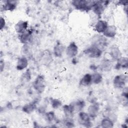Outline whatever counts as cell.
Listing matches in <instances>:
<instances>
[{"label": "cell", "instance_id": "cell-10", "mask_svg": "<svg viewBox=\"0 0 128 128\" xmlns=\"http://www.w3.org/2000/svg\"><path fill=\"white\" fill-rule=\"evenodd\" d=\"M100 106L98 104L94 103L90 105L88 108V114L90 118H96L98 114Z\"/></svg>", "mask_w": 128, "mask_h": 128}, {"label": "cell", "instance_id": "cell-16", "mask_svg": "<svg viewBox=\"0 0 128 128\" xmlns=\"http://www.w3.org/2000/svg\"><path fill=\"white\" fill-rule=\"evenodd\" d=\"M28 62L27 58L26 56H22L20 58L17 62L16 68L18 70H22L26 68L28 66Z\"/></svg>", "mask_w": 128, "mask_h": 128}, {"label": "cell", "instance_id": "cell-4", "mask_svg": "<svg viewBox=\"0 0 128 128\" xmlns=\"http://www.w3.org/2000/svg\"><path fill=\"white\" fill-rule=\"evenodd\" d=\"M84 52L90 58H100L102 56V50L98 47L92 45L90 46L85 49Z\"/></svg>", "mask_w": 128, "mask_h": 128}, {"label": "cell", "instance_id": "cell-1", "mask_svg": "<svg viewBox=\"0 0 128 128\" xmlns=\"http://www.w3.org/2000/svg\"><path fill=\"white\" fill-rule=\"evenodd\" d=\"M94 0H74L72 2V4L76 10L80 11L88 12L92 10Z\"/></svg>", "mask_w": 128, "mask_h": 128}, {"label": "cell", "instance_id": "cell-15", "mask_svg": "<svg viewBox=\"0 0 128 128\" xmlns=\"http://www.w3.org/2000/svg\"><path fill=\"white\" fill-rule=\"evenodd\" d=\"M106 44V40L104 36H99L94 37V42L92 45L96 46L102 49V47L104 46Z\"/></svg>", "mask_w": 128, "mask_h": 128}, {"label": "cell", "instance_id": "cell-14", "mask_svg": "<svg viewBox=\"0 0 128 128\" xmlns=\"http://www.w3.org/2000/svg\"><path fill=\"white\" fill-rule=\"evenodd\" d=\"M116 64L115 66L116 70H120L127 68L128 67V59L126 57L120 56L117 60Z\"/></svg>", "mask_w": 128, "mask_h": 128}, {"label": "cell", "instance_id": "cell-19", "mask_svg": "<svg viewBox=\"0 0 128 128\" xmlns=\"http://www.w3.org/2000/svg\"><path fill=\"white\" fill-rule=\"evenodd\" d=\"M36 100H34L31 102L25 104L22 108L23 112L26 114H30L33 112L36 108Z\"/></svg>", "mask_w": 128, "mask_h": 128}, {"label": "cell", "instance_id": "cell-11", "mask_svg": "<svg viewBox=\"0 0 128 128\" xmlns=\"http://www.w3.org/2000/svg\"><path fill=\"white\" fill-rule=\"evenodd\" d=\"M117 33V28L114 25H108L105 31L103 32L104 37L112 38L116 36Z\"/></svg>", "mask_w": 128, "mask_h": 128}, {"label": "cell", "instance_id": "cell-22", "mask_svg": "<svg viewBox=\"0 0 128 128\" xmlns=\"http://www.w3.org/2000/svg\"><path fill=\"white\" fill-rule=\"evenodd\" d=\"M100 124L102 127L104 128H111L114 126L113 121L108 118H106L102 119Z\"/></svg>", "mask_w": 128, "mask_h": 128}, {"label": "cell", "instance_id": "cell-9", "mask_svg": "<svg viewBox=\"0 0 128 128\" xmlns=\"http://www.w3.org/2000/svg\"><path fill=\"white\" fill-rule=\"evenodd\" d=\"M28 22L24 20H20L15 25L14 28L16 32L19 34H21L28 30Z\"/></svg>", "mask_w": 128, "mask_h": 128}, {"label": "cell", "instance_id": "cell-20", "mask_svg": "<svg viewBox=\"0 0 128 128\" xmlns=\"http://www.w3.org/2000/svg\"><path fill=\"white\" fill-rule=\"evenodd\" d=\"M92 84V74H85L81 78L80 82V84L84 86H88Z\"/></svg>", "mask_w": 128, "mask_h": 128}, {"label": "cell", "instance_id": "cell-30", "mask_svg": "<svg viewBox=\"0 0 128 128\" xmlns=\"http://www.w3.org/2000/svg\"><path fill=\"white\" fill-rule=\"evenodd\" d=\"M6 20H4V18L2 17V16H0V30H2L4 27H5V26H6Z\"/></svg>", "mask_w": 128, "mask_h": 128}, {"label": "cell", "instance_id": "cell-3", "mask_svg": "<svg viewBox=\"0 0 128 128\" xmlns=\"http://www.w3.org/2000/svg\"><path fill=\"white\" fill-rule=\"evenodd\" d=\"M33 88L38 93H42L46 88V80L44 76L42 74H39L35 78L33 82Z\"/></svg>", "mask_w": 128, "mask_h": 128}, {"label": "cell", "instance_id": "cell-28", "mask_svg": "<svg viewBox=\"0 0 128 128\" xmlns=\"http://www.w3.org/2000/svg\"><path fill=\"white\" fill-rule=\"evenodd\" d=\"M102 68L104 70H108L110 68L111 64L109 60H105L102 63Z\"/></svg>", "mask_w": 128, "mask_h": 128}, {"label": "cell", "instance_id": "cell-23", "mask_svg": "<svg viewBox=\"0 0 128 128\" xmlns=\"http://www.w3.org/2000/svg\"><path fill=\"white\" fill-rule=\"evenodd\" d=\"M92 83L94 84H98L102 82V76L100 73L95 72L92 74Z\"/></svg>", "mask_w": 128, "mask_h": 128}, {"label": "cell", "instance_id": "cell-18", "mask_svg": "<svg viewBox=\"0 0 128 128\" xmlns=\"http://www.w3.org/2000/svg\"><path fill=\"white\" fill-rule=\"evenodd\" d=\"M109 54L112 58L114 60H117L118 58H120L122 55L120 50L117 46H114L110 48Z\"/></svg>", "mask_w": 128, "mask_h": 128}, {"label": "cell", "instance_id": "cell-27", "mask_svg": "<svg viewBox=\"0 0 128 128\" xmlns=\"http://www.w3.org/2000/svg\"><path fill=\"white\" fill-rule=\"evenodd\" d=\"M31 78V73L29 70H27L26 72L22 76V80L24 82H28Z\"/></svg>", "mask_w": 128, "mask_h": 128}, {"label": "cell", "instance_id": "cell-17", "mask_svg": "<svg viewBox=\"0 0 128 128\" xmlns=\"http://www.w3.org/2000/svg\"><path fill=\"white\" fill-rule=\"evenodd\" d=\"M63 110L64 113V114L68 118H70L72 116L75 112L74 107L72 102L68 105H64L63 106Z\"/></svg>", "mask_w": 128, "mask_h": 128}, {"label": "cell", "instance_id": "cell-31", "mask_svg": "<svg viewBox=\"0 0 128 128\" xmlns=\"http://www.w3.org/2000/svg\"><path fill=\"white\" fill-rule=\"evenodd\" d=\"M4 61H3L2 60H0V72H2L4 68Z\"/></svg>", "mask_w": 128, "mask_h": 128}, {"label": "cell", "instance_id": "cell-7", "mask_svg": "<svg viewBox=\"0 0 128 128\" xmlns=\"http://www.w3.org/2000/svg\"><path fill=\"white\" fill-rule=\"evenodd\" d=\"M66 53L67 56L70 58L75 57L78 54V46L74 42H71L66 49Z\"/></svg>", "mask_w": 128, "mask_h": 128}, {"label": "cell", "instance_id": "cell-13", "mask_svg": "<svg viewBox=\"0 0 128 128\" xmlns=\"http://www.w3.org/2000/svg\"><path fill=\"white\" fill-rule=\"evenodd\" d=\"M108 26V22L104 20H98L94 26L96 32L98 33H103Z\"/></svg>", "mask_w": 128, "mask_h": 128}, {"label": "cell", "instance_id": "cell-8", "mask_svg": "<svg viewBox=\"0 0 128 128\" xmlns=\"http://www.w3.org/2000/svg\"><path fill=\"white\" fill-rule=\"evenodd\" d=\"M32 38V32L30 30H27L24 32L18 34V38L20 42L24 44H26L31 40Z\"/></svg>", "mask_w": 128, "mask_h": 128}, {"label": "cell", "instance_id": "cell-5", "mask_svg": "<svg viewBox=\"0 0 128 128\" xmlns=\"http://www.w3.org/2000/svg\"><path fill=\"white\" fill-rule=\"evenodd\" d=\"M127 81V76L124 74H118L115 76L113 80L114 86L116 88H124Z\"/></svg>", "mask_w": 128, "mask_h": 128}, {"label": "cell", "instance_id": "cell-6", "mask_svg": "<svg viewBox=\"0 0 128 128\" xmlns=\"http://www.w3.org/2000/svg\"><path fill=\"white\" fill-rule=\"evenodd\" d=\"M78 120L79 123L86 127H90L92 122H90V118L88 113L81 112L78 115Z\"/></svg>", "mask_w": 128, "mask_h": 128}, {"label": "cell", "instance_id": "cell-26", "mask_svg": "<svg viewBox=\"0 0 128 128\" xmlns=\"http://www.w3.org/2000/svg\"><path fill=\"white\" fill-rule=\"evenodd\" d=\"M45 116L46 120L48 122H52L55 118V114L53 111H50L46 112Z\"/></svg>", "mask_w": 128, "mask_h": 128}, {"label": "cell", "instance_id": "cell-24", "mask_svg": "<svg viewBox=\"0 0 128 128\" xmlns=\"http://www.w3.org/2000/svg\"><path fill=\"white\" fill-rule=\"evenodd\" d=\"M72 104L74 106L75 111H80L85 106L84 101L82 100H78L76 102H72Z\"/></svg>", "mask_w": 128, "mask_h": 128}, {"label": "cell", "instance_id": "cell-21", "mask_svg": "<svg viewBox=\"0 0 128 128\" xmlns=\"http://www.w3.org/2000/svg\"><path fill=\"white\" fill-rule=\"evenodd\" d=\"M64 51V46L60 44H56L54 48V53L56 57H61Z\"/></svg>", "mask_w": 128, "mask_h": 128}, {"label": "cell", "instance_id": "cell-29", "mask_svg": "<svg viewBox=\"0 0 128 128\" xmlns=\"http://www.w3.org/2000/svg\"><path fill=\"white\" fill-rule=\"evenodd\" d=\"M65 124L67 127L69 128H72L74 126V122L70 118H68L66 120Z\"/></svg>", "mask_w": 128, "mask_h": 128}, {"label": "cell", "instance_id": "cell-12", "mask_svg": "<svg viewBox=\"0 0 128 128\" xmlns=\"http://www.w3.org/2000/svg\"><path fill=\"white\" fill-rule=\"evenodd\" d=\"M18 4L16 0H8L4 1V4L1 8L4 11H13L16 9Z\"/></svg>", "mask_w": 128, "mask_h": 128}, {"label": "cell", "instance_id": "cell-25", "mask_svg": "<svg viewBox=\"0 0 128 128\" xmlns=\"http://www.w3.org/2000/svg\"><path fill=\"white\" fill-rule=\"evenodd\" d=\"M62 102L58 98H54L52 100H51V104L52 106L54 108H58L60 106H61Z\"/></svg>", "mask_w": 128, "mask_h": 128}, {"label": "cell", "instance_id": "cell-2", "mask_svg": "<svg viewBox=\"0 0 128 128\" xmlns=\"http://www.w3.org/2000/svg\"><path fill=\"white\" fill-rule=\"evenodd\" d=\"M110 2L104 0H94L92 8L93 12L98 16H100L108 6Z\"/></svg>", "mask_w": 128, "mask_h": 128}]
</instances>
